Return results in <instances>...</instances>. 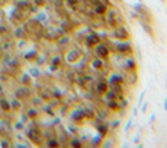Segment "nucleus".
I'll return each mask as SVG.
<instances>
[{"instance_id": "nucleus-1", "label": "nucleus", "mask_w": 167, "mask_h": 148, "mask_svg": "<svg viewBox=\"0 0 167 148\" xmlns=\"http://www.w3.org/2000/svg\"><path fill=\"white\" fill-rule=\"evenodd\" d=\"M134 9L138 13V20H145L148 23H153L154 22L153 13L150 12V9H148L147 6L141 5V3H137V5H134Z\"/></svg>"}, {"instance_id": "nucleus-2", "label": "nucleus", "mask_w": 167, "mask_h": 148, "mask_svg": "<svg viewBox=\"0 0 167 148\" xmlns=\"http://www.w3.org/2000/svg\"><path fill=\"white\" fill-rule=\"evenodd\" d=\"M106 13H108L106 22H108V25H109L112 29H115L116 26L122 25V16H121V13L116 9H112V10H109V12H106Z\"/></svg>"}, {"instance_id": "nucleus-3", "label": "nucleus", "mask_w": 167, "mask_h": 148, "mask_svg": "<svg viewBox=\"0 0 167 148\" xmlns=\"http://www.w3.org/2000/svg\"><path fill=\"white\" fill-rule=\"evenodd\" d=\"M95 54H96V57H99V58H102V60H106V58H109V55H110V48L106 45V44H103V42H99L97 45H95Z\"/></svg>"}, {"instance_id": "nucleus-4", "label": "nucleus", "mask_w": 167, "mask_h": 148, "mask_svg": "<svg viewBox=\"0 0 167 148\" xmlns=\"http://www.w3.org/2000/svg\"><path fill=\"white\" fill-rule=\"evenodd\" d=\"M112 35H113V38L119 39V41H129L131 39V34L128 32V29L125 28V26H122V25L116 26Z\"/></svg>"}, {"instance_id": "nucleus-5", "label": "nucleus", "mask_w": 167, "mask_h": 148, "mask_svg": "<svg viewBox=\"0 0 167 148\" xmlns=\"http://www.w3.org/2000/svg\"><path fill=\"white\" fill-rule=\"evenodd\" d=\"M115 49H116V53L122 54V55H132L134 54V48L128 41H121V42L115 47Z\"/></svg>"}, {"instance_id": "nucleus-6", "label": "nucleus", "mask_w": 167, "mask_h": 148, "mask_svg": "<svg viewBox=\"0 0 167 148\" xmlns=\"http://www.w3.org/2000/svg\"><path fill=\"white\" fill-rule=\"evenodd\" d=\"M84 41H86V45H87L89 48H93L95 45H97L99 42H102V39H100V36H99L97 34H95V32H92V34L87 35Z\"/></svg>"}, {"instance_id": "nucleus-7", "label": "nucleus", "mask_w": 167, "mask_h": 148, "mask_svg": "<svg viewBox=\"0 0 167 148\" xmlns=\"http://www.w3.org/2000/svg\"><path fill=\"white\" fill-rule=\"evenodd\" d=\"M84 121H86V118H84L83 109L73 110V113H71V122H73V124H83Z\"/></svg>"}, {"instance_id": "nucleus-8", "label": "nucleus", "mask_w": 167, "mask_h": 148, "mask_svg": "<svg viewBox=\"0 0 167 148\" xmlns=\"http://www.w3.org/2000/svg\"><path fill=\"white\" fill-rule=\"evenodd\" d=\"M95 12L96 15H99V16H102V15H106V12H108V6L103 3V2H100V0H95Z\"/></svg>"}, {"instance_id": "nucleus-9", "label": "nucleus", "mask_w": 167, "mask_h": 148, "mask_svg": "<svg viewBox=\"0 0 167 148\" xmlns=\"http://www.w3.org/2000/svg\"><path fill=\"white\" fill-rule=\"evenodd\" d=\"M109 89V83L106 80H99L96 83V91L99 93V95H105L106 91Z\"/></svg>"}, {"instance_id": "nucleus-10", "label": "nucleus", "mask_w": 167, "mask_h": 148, "mask_svg": "<svg viewBox=\"0 0 167 148\" xmlns=\"http://www.w3.org/2000/svg\"><path fill=\"white\" fill-rule=\"evenodd\" d=\"M139 25H141L144 31H145V32H147V34L151 36V39H156V34H154L151 23H148V22H145V20H139Z\"/></svg>"}, {"instance_id": "nucleus-11", "label": "nucleus", "mask_w": 167, "mask_h": 148, "mask_svg": "<svg viewBox=\"0 0 167 148\" xmlns=\"http://www.w3.org/2000/svg\"><path fill=\"white\" fill-rule=\"evenodd\" d=\"M80 58V51H76V49H73V51H70V53L67 54V62H70V64H74V62H77V60Z\"/></svg>"}, {"instance_id": "nucleus-12", "label": "nucleus", "mask_w": 167, "mask_h": 148, "mask_svg": "<svg viewBox=\"0 0 167 148\" xmlns=\"http://www.w3.org/2000/svg\"><path fill=\"white\" fill-rule=\"evenodd\" d=\"M125 78L122 76H119V74H112V76L109 77V84L110 86H116V84H124Z\"/></svg>"}, {"instance_id": "nucleus-13", "label": "nucleus", "mask_w": 167, "mask_h": 148, "mask_svg": "<svg viewBox=\"0 0 167 148\" xmlns=\"http://www.w3.org/2000/svg\"><path fill=\"white\" fill-rule=\"evenodd\" d=\"M29 138L33 144H41V134L38 129H31L29 131Z\"/></svg>"}, {"instance_id": "nucleus-14", "label": "nucleus", "mask_w": 167, "mask_h": 148, "mask_svg": "<svg viewBox=\"0 0 167 148\" xmlns=\"http://www.w3.org/2000/svg\"><path fill=\"white\" fill-rule=\"evenodd\" d=\"M125 70L128 73L137 71V61H135L134 58H129L128 61H126V64H125Z\"/></svg>"}, {"instance_id": "nucleus-15", "label": "nucleus", "mask_w": 167, "mask_h": 148, "mask_svg": "<svg viewBox=\"0 0 167 148\" xmlns=\"http://www.w3.org/2000/svg\"><path fill=\"white\" fill-rule=\"evenodd\" d=\"M97 132H99V135H102V137H106L108 132H109V126H108V124L102 122V124L97 126Z\"/></svg>"}, {"instance_id": "nucleus-16", "label": "nucleus", "mask_w": 167, "mask_h": 148, "mask_svg": "<svg viewBox=\"0 0 167 148\" xmlns=\"http://www.w3.org/2000/svg\"><path fill=\"white\" fill-rule=\"evenodd\" d=\"M92 66H93V68H95V70L100 71V70L103 68V60H102V58H99V57L95 58V60L92 61Z\"/></svg>"}, {"instance_id": "nucleus-17", "label": "nucleus", "mask_w": 167, "mask_h": 148, "mask_svg": "<svg viewBox=\"0 0 167 148\" xmlns=\"http://www.w3.org/2000/svg\"><path fill=\"white\" fill-rule=\"evenodd\" d=\"M28 96H29V90L26 87H22V89H19V90L16 91V97L18 99H26Z\"/></svg>"}, {"instance_id": "nucleus-18", "label": "nucleus", "mask_w": 167, "mask_h": 148, "mask_svg": "<svg viewBox=\"0 0 167 148\" xmlns=\"http://www.w3.org/2000/svg\"><path fill=\"white\" fill-rule=\"evenodd\" d=\"M108 109L116 112L121 109V105H118V100H108Z\"/></svg>"}, {"instance_id": "nucleus-19", "label": "nucleus", "mask_w": 167, "mask_h": 148, "mask_svg": "<svg viewBox=\"0 0 167 148\" xmlns=\"http://www.w3.org/2000/svg\"><path fill=\"white\" fill-rule=\"evenodd\" d=\"M83 113H84V118H89V119H95V112L92 109H83Z\"/></svg>"}, {"instance_id": "nucleus-20", "label": "nucleus", "mask_w": 167, "mask_h": 148, "mask_svg": "<svg viewBox=\"0 0 167 148\" xmlns=\"http://www.w3.org/2000/svg\"><path fill=\"white\" fill-rule=\"evenodd\" d=\"M70 145H71V147H74V148H81V147H83L81 141H80V139H77V138H73L71 141H70Z\"/></svg>"}, {"instance_id": "nucleus-21", "label": "nucleus", "mask_w": 167, "mask_h": 148, "mask_svg": "<svg viewBox=\"0 0 167 148\" xmlns=\"http://www.w3.org/2000/svg\"><path fill=\"white\" fill-rule=\"evenodd\" d=\"M66 5L68 7H77L79 6V0H66Z\"/></svg>"}, {"instance_id": "nucleus-22", "label": "nucleus", "mask_w": 167, "mask_h": 148, "mask_svg": "<svg viewBox=\"0 0 167 148\" xmlns=\"http://www.w3.org/2000/svg\"><path fill=\"white\" fill-rule=\"evenodd\" d=\"M60 66H61V58H60V57L53 58V67L57 68V67H60Z\"/></svg>"}, {"instance_id": "nucleus-23", "label": "nucleus", "mask_w": 167, "mask_h": 148, "mask_svg": "<svg viewBox=\"0 0 167 148\" xmlns=\"http://www.w3.org/2000/svg\"><path fill=\"white\" fill-rule=\"evenodd\" d=\"M48 147H60V142L57 139H49L48 141Z\"/></svg>"}, {"instance_id": "nucleus-24", "label": "nucleus", "mask_w": 167, "mask_h": 148, "mask_svg": "<svg viewBox=\"0 0 167 148\" xmlns=\"http://www.w3.org/2000/svg\"><path fill=\"white\" fill-rule=\"evenodd\" d=\"M0 105H2V108H3L5 110H10V105L5 100V99H3V100H0Z\"/></svg>"}, {"instance_id": "nucleus-25", "label": "nucleus", "mask_w": 167, "mask_h": 148, "mask_svg": "<svg viewBox=\"0 0 167 148\" xmlns=\"http://www.w3.org/2000/svg\"><path fill=\"white\" fill-rule=\"evenodd\" d=\"M35 57H36V54H35V53L28 54V55H26V58H28V60H32V58H35Z\"/></svg>"}, {"instance_id": "nucleus-26", "label": "nucleus", "mask_w": 167, "mask_h": 148, "mask_svg": "<svg viewBox=\"0 0 167 148\" xmlns=\"http://www.w3.org/2000/svg\"><path fill=\"white\" fill-rule=\"evenodd\" d=\"M29 116H36V112H35V109L29 110Z\"/></svg>"}, {"instance_id": "nucleus-27", "label": "nucleus", "mask_w": 167, "mask_h": 148, "mask_svg": "<svg viewBox=\"0 0 167 148\" xmlns=\"http://www.w3.org/2000/svg\"><path fill=\"white\" fill-rule=\"evenodd\" d=\"M2 147H9V141H2Z\"/></svg>"}, {"instance_id": "nucleus-28", "label": "nucleus", "mask_w": 167, "mask_h": 148, "mask_svg": "<svg viewBox=\"0 0 167 148\" xmlns=\"http://www.w3.org/2000/svg\"><path fill=\"white\" fill-rule=\"evenodd\" d=\"M118 126H119V121H115V124H113V126H112V128H113V129H116V128H118Z\"/></svg>"}, {"instance_id": "nucleus-29", "label": "nucleus", "mask_w": 167, "mask_h": 148, "mask_svg": "<svg viewBox=\"0 0 167 148\" xmlns=\"http://www.w3.org/2000/svg\"><path fill=\"white\" fill-rule=\"evenodd\" d=\"M12 105H13V108H15V109H18V108H19V106H20V105H19V103H18V102H16V100H15L13 103H12Z\"/></svg>"}, {"instance_id": "nucleus-30", "label": "nucleus", "mask_w": 167, "mask_h": 148, "mask_svg": "<svg viewBox=\"0 0 167 148\" xmlns=\"http://www.w3.org/2000/svg\"><path fill=\"white\" fill-rule=\"evenodd\" d=\"M36 5H44V0H36Z\"/></svg>"}, {"instance_id": "nucleus-31", "label": "nucleus", "mask_w": 167, "mask_h": 148, "mask_svg": "<svg viewBox=\"0 0 167 148\" xmlns=\"http://www.w3.org/2000/svg\"><path fill=\"white\" fill-rule=\"evenodd\" d=\"M161 2H163V3H166V2H167V0H161Z\"/></svg>"}, {"instance_id": "nucleus-32", "label": "nucleus", "mask_w": 167, "mask_h": 148, "mask_svg": "<svg viewBox=\"0 0 167 148\" xmlns=\"http://www.w3.org/2000/svg\"><path fill=\"white\" fill-rule=\"evenodd\" d=\"M115 2H121V0H115Z\"/></svg>"}]
</instances>
